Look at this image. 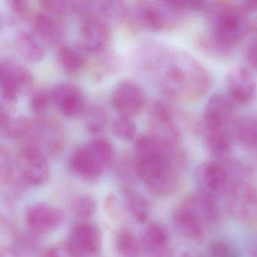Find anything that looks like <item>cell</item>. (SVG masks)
<instances>
[{"label":"cell","mask_w":257,"mask_h":257,"mask_svg":"<svg viewBox=\"0 0 257 257\" xmlns=\"http://www.w3.org/2000/svg\"><path fill=\"white\" fill-rule=\"evenodd\" d=\"M25 222L30 232L44 235L58 229L65 220V213L58 206L46 202L31 204L25 212Z\"/></svg>","instance_id":"30bf717a"},{"label":"cell","mask_w":257,"mask_h":257,"mask_svg":"<svg viewBox=\"0 0 257 257\" xmlns=\"http://www.w3.org/2000/svg\"><path fill=\"white\" fill-rule=\"evenodd\" d=\"M67 243L81 257L96 256L103 246L101 230L91 221H79L73 225Z\"/></svg>","instance_id":"7c38bea8"},{"label":"cell","mask_w":257,"mask_h":257,"mask_svg":"<svg viewBox=\"0 0 257 257\" xmlns=\"http://www.w3.org/2000/svg\"><path fill=\"white\" fill-rule=\"evenodd\" d=\"M9 22H25L31 17L29 4L25 0H12L8 3Z\"/></svg>","instance_id":"e575fe53"},{"label":"cell","mask_w":257,"mask_h":257,"mask_svg":"<svg viewBox=\"0 0 257 257\" xmlns=\"http://www.w3.org/2000/svg\"><path fill=\"white\" fill-rule=\"evenodd\" d=\"M0 74L8 76L17 86L20 94H28L34 88V79L32 73L16 60L7 58L1 61Z\"/></svg>","instance_id":"cb8c5ba5"},{"label":"cell","mask_w":257,"mask_h":257,"mask_svg":"<svg viewBox=\"0 0 257 257\" xmlns=\"http://www.w3.org/2000/svg\"><path fill=\"white\" fill-rule=\"evenodd\" d=\"M52 100V90L41 88L37 90L30 99V108L35 113L45 112L50 106Z\"/></svg>","instance_id":"d590c367"},{"label":"cell","mask_w":257,"mask_h":257,"mask_svg":"<svg viewBox=\"0 0 257 257\" xmlns=\"http://www.w3.org/2000/svg\"><path fill=\"white\" fill-rule=\"evenodd\" d=\"M228 211L250 228H257V186L249 180L231 182L226 193Z\"/></svg>","instance_id":"8992f818"},{"label":"cell","mask_w":257,"mask_h":257,"mask_svg":"<svg viewBox=\"0 0 257 257\" xmlns=\"http://www.w3.org/2000/svg\"><path fill=\"white\" fill-rule=\"evenodd\" d=\"M33 121L25 117H12L7 109L1 106L0 126L1 132L10 139L26 138L31 132Z\"/></svg>","instance_id":"d4e9b609"},{"label":"cell","mask_w":257,"mask_h":257,"mask_svg":"<svg viewBox=\"0 0 257 257\" xmlns=\"http://www.w3.org/2000/svg\"><path fill=\"white\" fill-rule=\"evenodd\" d=\"M177 208L186 212L207 231L217 225L219 210L216 199L200 192L186 195L180 201Z\"/></svg>","instance_id":"8fae6325"},{"label":"cell","mask_w":257,"mask_h":257,"mask_svg":"<svg viewBox=\"0 0 257 257\" xmlns=\"http://www.w3.org/2000/svg\"><path fill=\"white\" fill-rule=\"evenodd\" d=\"M0 257H20L16 249L10 246L3 245L0 249Z\"/></svg>","instance_id":"60d3db41"},{"label":"cell","mask_w":257,"mask_h":257,"mask_svg":"<svg viewBox=\"0 0 257 257\" xmlns=\"http://www.w3.org/2000/svg\"><path fill=\"white\" fill-rule=\"evenodd\" d=\"M122 192L129 211L134 219L141 224L148 222L151 214V207L148 201L127 185L123 186Z\"/></svg>","instance_id":"4316f807"},{"label":"cell","mask_w":257,"mask_h":257,"mask_svg":"<svg viewBox=\"0 0 257 257\" xmlns=\"http://www.w3.org/2000/svg\"><path fill=\"white\" fill-rule=\"evenodd\" d=\"M119 201L116 195L109 194L105 199V209L109 217L118 219L120 216Z\"/></svg>","instance_id":"ab89813d"},{"label":"cell","mask_w":257,"mask_h":257,"mask_svg":"<svg viewBox=\"0 0 257 257\" xmlns=\"http://www.w3.org/2000/svg\"><path fill=\"white\" fill-rule=\"evenodd\" d=\"M16 168L25 185L40 186L50 177V167L47 156L34 144L25 143L16 153Z\"/></svg>","instance_id":"52a82bcc"},{"label":"cell","mask_w":257,"mask_h":257,"mask_svg":"<svg viewBox=\"0 0 257 257\" xmlns=\"http://www.w3.org/2000/svg\"><path fill=\"white\" fill-rule=\"evenodd\" d=\"M228 95L236 104L247 105L255 100L257 83L252 72L246 67L231 69L225 77Z\"/></svg>","instance_id":"5bb4252c"},{"label":"cell","mask_w":257,"mask_h":257,"mask_svg":"<svg viewBox=\"0 0 257 257\" xmlns=\"http://www.w3.org/2000/svg\"><path fill=\"white\" fill-rule=\"evenodd\" d=\"M115 249L119 257H141L143 253L141 240L130 228H123L116 234Z\"/></svg>","instance_id":"f1b7e54d"},{"label":"cell","mask_w":257,"mask_h":257,"mask_svg":"<svg viewBox=\"0 0 257 257\" xmlns=\"http://www.w3.org/2000/svg\"><path fill=\"white\" fill-rule=\"evenodd\" d=\"M135 172L152 194L168 198L182 189L186 159L181 146L165 145L150 135H141L135 143Z\"/></svg>","instance_id":"7a4b0ae2"},{"label":"cell","mask_w":257,"mask_h":257,"mask_svg":"<svg viewBox=\"0 0 257 257\" xmlns=\"http://www.w3.org/2000/svg\"><path fill=\"white\" fill-rule=\"evenodd\" d=\"M208 31L198 40L199 48L213 58H227L253 29L251 11L246 3L218 1L207 10Z\"/></svg>","instance_id":"3957f363"},{"label":"cell","mask_w":257,"mask_h":257,"mask_svg":"<svg viewBox=\"0 0 257 257\" xmlns=\"http://www.w3.org/2000/svg\"><path fill=\"white\" fill-rule=\"evenodd\" d=\"M236 103L228 94L218 93L206 103L203 116L204 127L228 128L236 118Z\"/></svg>","instance_id":"4fadbf2b"},{"label":"cell","mask_w":257,"mask_h":257,"mask_svg":"<svg viewBox=\"0 0 257 257\" xmlns=\"http://www.w3.org/2000/svg\"><path fill=\"white\" fill-rule=\"evenodd\" d=\"M245 58L251 68L257 71V32L255 31L245 50Z\"/></svg>","instance_id":"f35d334b"},{"label":"cell","mask_w":257,"mask_h":257,"mask_svg":"<svg viewBox=\"0 0 257 257\" xmlns=\"http://www.w3.org/2000/svg\"><path fill=\"white\" fill-rule=\"evenodd\" d=\"M51 90L53 103L63 115L68 118H76L83 113L85 109V96L77 86L61 82Z\"/></svg>","instance_id":"e0dca14e"},{"label":"cell","mask_w":257,"mask_h":257,"mask_svg":"<svg viewBox=\"0 0 257 257\" xmlns=\"http://www.w3.org/2000/svg\"><path fill=\"white\" fill-rule=\"evenodd\" d=\"M108 123L107 113L98 106H93L87 110L85 117V125L87 131L93 135L101 133Z\"/></svg>","instance_id":"4dcf8cb0"},{"label":"cell","mask_w":257,"mask_h":257,"mask_svg":"<svg viewBox=\"0 0 257 257\" xmlns=\"http://www.w3.org/2000/svg\"><path fill=\"white\" fill-rule=\"evenodd\" d=\"M250 257H257V245L251 251Z\"/></svg>","instance_id":"7bdbcfd3"},{"label":"cell","mask_w":257,"mask_h":257,"mask_svg":"<svg viewBox=\"0 0 257 257\" xmlns=\"http://www.w3.org/2000/svg\"><path fill=\"white\" fill-rule=\"evenodd\" d=\"M34 34L44 44L56 46L62 42L65 28L62 19L41 10L33 16Z\"/></svg>","instance_id":"ffe728a7"},{"label":"cell","mask_w":257,"mask_h":257,"mask_svg":"<svg viewBox=\"0 0 257 257\" xmlns=\"http://www.w3.org/2000/svg\"><path fill=\"white\" fill-rule=\"evenodd\" d=\"M249 7L253 11H257V2H248ZM253 28L255 32H257V19L255 22H253Z\"/></svg>","instance_id":"b9f144b4"},{"label":"cell","mask_w":257,"mask_h":257,"mask_svg":"<svg viewBox=\"0 0 257 257\" xmlns=\"http://www.w3.org/2000/svg\"><path fill=\"white\" fill-rule=\"evenodd\" d=\"M233 141L250 156L257 165V113L236 117L231 126Z\"/></svg>","instance_id":"ac0fdd59"},{"label":"cell","mask_w":257,"mask_h":257,"mask_svg":"<svg viewBox=\"0 0 257 257\" xmlns=\"http://www.w3.org/2000/svg\"><path fill=\"white\" fill-rule=\"evenodd\" d=\"M143 253L149 257H169L171 243L168 231L159 222H152L146 228L141 239Z\"/></svg>","instance_id":"44dd1931"},{"label":"cell","mask_w":257,"mask_h":257,"mask_svg":"<svg viewBox=\"0 0 257 257\" xmlns=\"http://www.w3.org/2000/svg\"><path fill=\"white\" fill-rule=\"evenodd\" d=\"M149 135L158 142L180 147L182 131L175 112L164 102H153L149 111Z\"/></svg>","instance_id":"ba28073f"},{"label":"cell","mask_w":257,"mask_h":257,"mask_svg":"<svg viewBox=\"0 0 257 257\" xmlns=\"http://www.w3.org/2000/svg\"><path fill=\"white\" fill-rule=\"evenodd\" d=\"M44 43L34 33L21 31L15 39V46L18 53L26 61L38 63L46 55Z\"/></svg>","instance_id":"603a6c76"},{"label":"cell","mask_w":257,"mask_h":257,"mask_svg":"<svg viewBox=\"0 0 257 257\" xmlns=\"http://www.w3.org/2000/svg\"><path fill=\"white\" fill-rule=\"evenodd\" d=\"M40 257H81L68 243L52 245L45 249Z\"/></svg>","instance_id":"74e56055"},{"label":"cell","mask_w":257,"mask_h":257,"mask_svg":"<svg viewBox=\"0 0 257 257\" xmlns=\"http://www.w3.org/2000/svg\"><path fill=\"white\" fill-rule=\"evenodd\" d=\"M58 60L63 70L71 74L79 73L86 63L83 49L71 45H63L60 47Z\"/></svg>","instance_id":"83f0119b"},{"label":"cell","mask_w":257,"mask_h":257,"mask_svg":"<svg viewBox=\"0 0 257 257\" xmlns=\"http://www.w3.org/2000/svg\"><path fill=\"white\" fill-rule=\"evenodd\" d=\"M97 201L92 195L79 193L72 197L70 208L79 220H89L97 212Z\"/></svg>","instance_id":"f546056e"},{"label":"cell","mask_w":257,"mask_h":257,"mask_svg":"<svg viewBox=\"0 0 257 257\" xmlns=\"http://www.w3.org/2000/svg\"><path fill=\"white\" fill-rule=\"evenodd\" d=\"M198 192L217 200L226 195L231 181L222 162L210 161L201 164L194 174Z\"/></svg>","instance_id":"9c48e42d"},{"label":"cell","mask_w":257,"mask_h":257,"mask_svg":"<svg viewBox=\"0 0 257 257\" xmlns=\"http://www.w3.org/2000/svg\"><path fill=\"white\" fill-rule=\"evenodd\" d=\"M148 67L154 73L162 94L174 101H198L211 85V77L206 67L180 49L161 44L152 46Z\"/></svg>","instance_id":"6da1fadb"},{"label":"cell","mask_w":257,"mask_h":257,"mask_svg":"<svg viewBox=\"0 0 257 257\" xmlns=\"http://www.w3.org/2000/svg\"><path fill=\"white\" fill-rule=\"evenodd\" d=\"M28 137H31L33 139L27 143L37 146L44 153V150L51 153L58 151L64 144V135L59 126L52 121L45 120L33 121L32 127Z\"/></svg>","instance_id":"d6986e66"},{"label":"cell","mask_w":257,"mask_h":257,"mask_svg":"<svg viewBox=\"0 0 257 257\" xmlns=\"http://www.w3.org/2000/svg\"><path fill=\"white\" fill-rule=\"evenodd\" d=\"M186 13L181 2L177 0L145 1L129 10L125 21L135 28L160 32L171 31L181 25Z\"/></svg>","instance_id":"277c9868"},{"label":"cell","mask_w":257,"mask_h":257,"mask_svg":"<svg viewBox=\"0 0 257 257\" xmlns=\"http://www.w3.org/2000/svg\"><path fill=\"white\" fill-rule=\"evenodd\" d=\"M204 137L207 150L216 161L222 162L230 159L234 143L231 127H204Z\"/></svg>","instance_id":"7402d4cb"},{"label":"cell","mask_w":257,"mask_h":257,"mask_svg":"<svg viewBox=\"0 0 257 257\" xmlns=\"http://www.w3.org/2000/svg\"><path fill=\"white\" fill-rule=\"evenodd\" d=\"M112 131L117 138L129 141L136 137L137 126L132 117L120 115L112 121Z\"/></svg>","instance_id":"d6a6232c"},{"label":"cell","mask_w":257,"mask_h":257,"mask_svg":"<svg viewBox=\"0 0 257 257\" xmlns=\"http://www.w3.org/2000/svg\"><path fill=\"white\" fill-rule=\"evenodd\" d=\"M209 257H237L232 245L225 240H216L210 243L208 249Z\"/></svg>","instance_id":"8d00e7d4"},{"label":"cell","mask_w":257,"mask_h":257,"mask_svg":"<svg viewBox=\"0 0 257 257\" xmlns=\"http://www.w3.org/2000/svg\"><path fill=\"white\" fill-rule=\"evenodd\" d=\"M80 34L82 49L89 53H102L110 43L109 26L102 19L85 17L81 27Z\"/></svg>","instance_id":"2e32d148"},{"label":"cell","mask_w":257,"mask_h":257,"mask_svg":"<svg viewBox=\"0 0 257 257\" xmlns=\"http://www.w3.org/2000/svg\"><path fill=\"white\" fill-rule=\"evenodd\" d=\"M42 10L62 19L72 13H77V2L46 0L40 3Z\"/></svg>","instance_id":"836d02e7"},{"label":"cell","mask_w":257,"mask_h":257,"mask_svg":"<svg viewBox=\"0 0 257 257\" xmlns=\"http://www.w3.org/2000/svg\"><path fill=\"white\" fill-rule=\"evenodd\" d=\"M173 222L177 232L182 237L189 240H199L207 232V230L199 222L177 207L173 213Z\"/></svg>","instance_id":"484cf974"},{"label":"cell","mask_w":257,"mask_h":257,"mask_svg":"<svg viewBox=\"0 0 257 257\" xmlns=\"http://www.w3.org/2000/svg\"><path fill=\"white\" fill-rule=\"evenodd\" d=\"M112 105L120 115L132 117L141 113L147 99L142 88L130 80L120 82L114 88Z\"/></svg>","instance_id":"9a60e30c"},{"label":"cell","mask_w":257,"mask_h":257,"mask_svg":"<svg viewBox=\"0 0 257 257\" xmlns=\"http://www.w3.org/2000/svg\"><path fill=\"white\" fill-rule=\"evenodd\" d=\"M16 162L12 159L10 152L5 147L0 150V183L3 186L16 184Z\"/></svg>","instance_id":"1f68e13d"},{"label":"cell","mask_w":257,"mask_h":257,"mask_svg":"<svg viewBox=\"0 0 257 257\" xmlns=\"http://www.w3.org/2000/svg\"><path fill=\"white\" fill-rule=\"evenodd\" d=\"M112 144L103 138H96L76 149L69 159L72 172L82 180H98L113 162Z\"/></svg>","instance_id":"5b68a950"}]
</instances>
